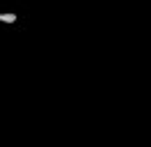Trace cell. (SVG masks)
Instances as JSON below:
<instances>
[{
  "label": "cell",
  "mask_w": 151,
  "mask_h": 147,
  "mask_svg": "<svg viewBox=\"0 0 151 147\" xmlns=\"http://www.w3.org/2000/svg\"><path fill=\"white\" fill-rule=\"evenodd\" d=\"M0 21L2 23H16V14L14 12H0Z\"/></svg>",
  "instance_id": "6da1fadb"
}]
</instances>
